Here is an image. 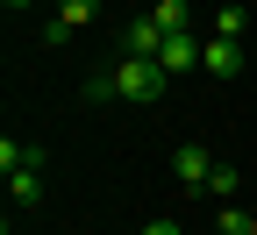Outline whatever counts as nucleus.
Listing matches in <instances>:
<instances>
[{"label": "nucleus", "instance_id": "f257e3e1", "mask_svg": "<svg viewBox=\"0 0 257 235\" xmlns=\"http://www.w3.org/2000/svg\"><path fill=\"white\" fill-rule=\"evenodd\" d=\"M157 93H165V64H143V57H114L107 72L86 79V100H136V107H150Z\"/></svg>", "mask_w": 257, "mask_h": 235}, {"label": "nucleus", "instance_id": "f03ea898", "mask_svg": "<svg viewBox=\"0 0 257 235\" xmlns=\"http://www.w3.org/2000/svg\"><path fill=\"white\" fill-rule=\"evenodd\" d=\"M157 50H165V29H157L150 15H128V22H121V57H143V64H157Z\"/></svg>", "mask_w": 257, "mask_h": 235}, {"label": "nucleus", "instance_id": "7ed1b4c3", "mask_svg": "<svg viewBox=\"0 0 257 235\" xmlns=\"http://www.w3.org/2000/svg\"><path fill=\"white\" fill-rule=\"evenodd\" d=\"M172 171H179V185H186V199H193V192H207V178H214V157H207L200 143H179V150H172Z\"/></svg>", "mask_w": 257, "mask_h": 235}, {"label": "nucleus", "instance_id": "20e7f679", "mask_svg": "<svg viewBox=\"0 0 257 235\" xmlns=\"http://www.w3.org/2000/svg\"><path fill=\"white\" fill-rule=\"evenodd\" d=\"M200 57H207V43L193 36V29H186V36H165V50H157L165 79H172V72H200Z\"/></svg>", "mask_w": 257, "mask_h": 235}, {"label": "nucleus", "instance_id": "39448f33", "mask_svg": "<svg viewBox=\"0 0 257 235\" xmlns=\"http://www.w3.org/2000/svg\"><path fill=\"white\" fill-rule=\"evenodd\" d=\"M200 72H207V79H243V43H221V36H207Z\"/></svg>", "mask_w": 257, "mask_h": 235}, {"label": "nucleus", "instance_id": "423d86ee", "mask_svg": "<svg viewBox=\"0 0 257 235\" xmlns=\"http://www.w3.org/2000/svg\"><path fill=\"white\" fill-rule=\"evenodd\" d=\"M0 171H43V150H36V143H15V136H8V143H0Z\"/></svg>", "mask_w": 257, "mask_h": 235}, {"label": "nucleus", "instance_id": "0eeeda50", "mask_svg": "<svg viewBox=\"0 0 257 235\" xmlns=\"http://www.w3.org/2000/svg\"><path fill=\"white\" fill-rule=\"evenodd\" d=\"M93 15H100V0H57V29L72 36V29H86Z\"/></svg>", "mask_w": 257, "mask_h": 235}, {"label": "nucleus", "instance_id": "6e6552de", "mask_svg": "<svg viewBox=\"0 0 257 235\" xmlns=\"http://www.w3.org/2000/svg\"><path fill=\"white\" fill-rule=\"evenodd\" d=\"M150 22L165 36H186V0H150Z\"/></svg>", "mask_w": 257, "mask_h": 235}, {"label": "nucleus", "instance_id": "1a4fd4ad", "mask_svg": "<svg viewBox=\"0 0 257 235\" xmlns=\"http://www.w3.org/2000/svg\"><path fill=\"white\" fill-rule=\"evenodd\" d=\"M8 199H15V207H36V199H43V178L36 171H8Z\"/></svg>", "mask_w": 257, "mask_h": 235}, {"label": "nucleus", "instance_id": "9d476101", "mask_svg": "<svg viewBox=\"0 0 257 235\" xmlns=\"http://www.w3.org/2000/svg\"><path fill=\"white\" fill-rule=\"evenodd\" d=\"M243 29H250L243 8H214V36H221V43H243Z\"/></svg>", "mask_w": 257, "mask_h": 235}, {"label": "nucleus", "instance_id": "9b49d317", "mask_svg": "<svg viewBox=\"0 0 257 235\" xmlns=\"http://www.w3.org/2000/svg\"><path fill=\"white\" fill-rule=\"evenodd\" d=\"M236 185H243V171H236V164H214V178H207V199L221 207V199H236Z\"/></svg>", "mask_w": 257, "mask_h": 235}, {"label": "nucleus", "instance_id": "f8f14e48", "mask_svg": "<svg viewBox=\"0 0 257 235\" xmlns=\"http://www.w3.org/2000/svg\"><path fill=\"white\" fill-rule=\"evenodd\" d=\"M214 228L221 235H250V214L236 207V199H221V207H214Z\"/></svg>", "mask_w": 257, "mask_h": 235}, {"label": "nucleus", "instance_id": "ddd939ff", "mask_svg": "<svg viewBox=\"0 0 257 235\" xmlns=\"http://www.w3.org/2000/svg\"><path fill=\"white\" fill-rule=\"evenodd\" d=\"M136 235H186V228H179V221H172V214H150V221H143V228H136Z\"/></svg>", "mask_w": 257, "mask_h": 235}, {"label": "nucleus", "instance_id": "4468645a", "mask_svg": "<svg viewBox=\"0 0 257 235\" xmlns=\"http://www.w3.org/2000/svg\"><path fill=\"white\" fill-rule=\"evenodd\" d=\"M0 8H15V15H22V8H29V0H0Z\"/></svg>", "mask_w": 257, "mask_h": 235}, {"label": "nucleus", "instance_id": "2eb2a0df", "mask_svg": "<svg viewBox=\"0 0 257 235\" xmlns=\"http://www.w3.org/2000/svg\"><path fill=\"white\" fill-rule=\"evenodd\" d=\"M8 235H36V228H8Z\"/></svg>", "mask_w": 257, "mask_h": 235}, {"label": "nucleus", "instance_id": "dca6fc26", "mask_svg": "<svg viewBox=\"0 0 257 235\" xmlns=\"http://www.w3.org/2000/svg\"><path fill=\"white\" fill-rule=\"evenodd\" d=\"M250 235H257V214H250Z\"/></svg>", "mask_w": 257, "mask_h": 235}]
</instances>
